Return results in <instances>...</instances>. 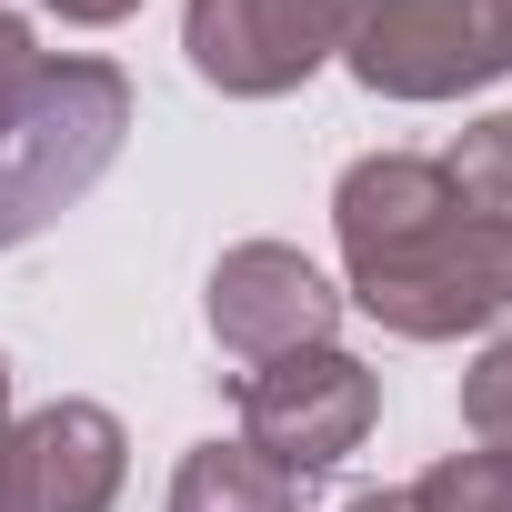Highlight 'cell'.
<instances>
[{"label": "cell", "mask_w": 512, "mask_h": 512, "mask_svg": "<svg viewBox=\"0 0 512 512\" xmlns=\"http://www.w3.org/2000/svg\"><path fill=\"white\" fill-rule=\"evenodd\" d=\"M352 0H181V51L221 101H282L342 61Z\"/></svg>", "instance_id": "5"}, {"label": "cell", "mask_w": 512, "mask_h": 512, "mask_svg": "<svg viewBox=\"0 0 512 512\" xmlns=\"http://www.w3.org/2000/svg\"><path fill=\"white\" fill-rule=\"evenodd\" d=\"M131 141V81L121 61H51L0 101V251L41 241Z\"/></svg>", "instance_id": "2"}, {"label": "cell", "mask_w": 512, "mask_h": 512, "mask_svg": "<svg viewBox=\"0 0 512 512\" xmlns=\"http://www.w3.org/2000/svg\"><path fill=\"white\" fill-rule=\"evenodd\" d=\"M51 21H71V31H111V21H131L141 0H41Z\"/></svg>", "instance_id": "13"}, {"label": "cell", "mask_w": 512, "mask_h": 512, "mask_svg": "<svg viewBox=\"0 0 512 512\" xmlns=\"http://www.w3.org/2000/svg\"><path fill=\"white\" fill-rule=\"evenodd\" d=\"M332 241L342 272L382 332L402 342H462L512 312V231L472 221L422 151H372L332 181Z\"/></svg>", "instance_id": "1"}, {"label": "cell", "mask_w": 512, "mask_h": 512, "mask_svg": "<svg viewBox=\"0 0 512 512\" xmlns=\"http://www.w3.org/2000/svg\"><path fill=\"white\" fill-rule=\"evenodd\" d=\"M171 512H302V482L251 442H191L171 472Z\"/></svg>", "instance_id": "8"}, {"label": "cell", "mask_w": 512, "mask_h": 512, "mask_svg": "<svg viewBox=\"0 0 512 512\" xmlns=\"http://www.w3.org/2000/svg\"><path fill=\"white\" fill-rule=\"evenodd\" d=\"M211 342L241 352L251 372L282 362V352H312L342 332V282L312 262V251L292 241H231L221 262H211Z\"/></svg>", "instance_id": "6"}, {"label": "cell", "mask_w": 512, "mask_h": 512, "mask_svg": "<svg viewBox=\"0 0 512 512\" xmlns=\"http://www.w3.org/2000/svg\"><path fill=\"white\" fill-rule=\"evenodd\" d=\"M11 422H21V412H11V362H0V442H11Z\"/></svg>", "instance_id": "15"}, {"label": "cell", "mask_w": 512, "mask_h": 512, "mask_svg": "<svg viewBox=\"0 0 512 512\" xmlns=\"http://www.w3.org/2000/svg\"><path fill=\"white\" fill-rule=\"evenodd\" d=\"M131 482V432L101 402H41L0 442V512H111Z\"/></svg>", "instance_id": "7"}, {"label": "cell", "mask_w": 512, "mask_h": 512, "mask_svg": "<svg viewBox=\"0 0 512 512\" xmlns=\"http://www.w3.org/2000/svg\"><path fill=\"white\" fill-rule=\"evenodd\" d=\"M382 422V372L352 362L342 342H312V352H282L241 382V442L282 462L292 482H322L342 452H362Z\"/></svg>", "instance_id": "4"}, {"label": "cell", "mask_w": 512, "mask_h": 512, "mask_svg": "<svg viewBox=\"0 0 512 512\" xmlns=\"http://www.w3.org/2000/svg\"><path fill=\"white\" fill-rule=\"evenodd\" d=\"M412 512H512V452H442L412 482Z\"/></svg>", "instance_id": "10"}, {"label": "cell", "mask_w": 512, "mask_h": 512, "mask_svg": "<svg viewBox=\"0 0 512 512\" xmlns=\"http://www.w3.org/2000/svg\"><path fill=\"white\" fill-rule=\"evenodd\" d=\"M342 512H412V492H392V482H372V492H352Z\"/></svg>", "instance_id": "14"}, {"label": "cell", "mask_w": 512, "mask_h": 512, "mask_svg": "<svg viewBox=\"0 0 512 512\" xmlns=\"http://www.w3.org/2000/svg\"><path fill=\"white\" fill-rule=\"evenodd\" d=\"M442 181H452V201H462L472 221L512 231V111H482V121L442 151Z\"/></svg>", "instance_id": "9"}, {"label": "cell", "mask_w": 512, "mask_h": 512, "mask_svg": "<svg viewBox=\"0 0 512 512\" xmlns=\"http://www.w3.org/2000/svg\"><path fill=\"white\" fill-rule=\"evenodd\" d=\"M462 432L482 452H512V332L482 342V362L462 372Z\"/></svg>", "instance_id": "11"}, {"label": "cell", "mask_w": 512, "mask_h": 512, "mask_svg": "<svg viewBox=\"0 0 512 512\" xmlns=\"http://www.w3.org/2000/svg\"><path fill=\"white\" fill-rule=\"evenodd\" d=\"M31 71H41V41H31V21H21V11H0V101H11Z\"/></svg>", "instance_id": "12"}, {"label": "cell", "mask_w": 512, "mask_h": 512, "mask_svg": "<svg viewBox=\"0 0 512 512\" xmlns=\"http://www.w3.org/2000/svg\"><path fill=\"white\" fill-rule=\"evenodd\" d=\"M342 71L372 101H462L512 81V0H352Z\"/></svg>", "instance_id": "3"}]
</instances>
